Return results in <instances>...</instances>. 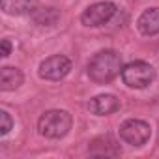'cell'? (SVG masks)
<instances>
[{
  "instance_id": "10",
  "label": "cell",
  "mask_w": 159,
  "mask_h": 159,
  "mask_svg": "<svg viewBox=\"0 0 159 159\" xmlns=\"http://www.w3.org/2000/svg\"><path fill=\"white\" fill-rule=\"evenodd\" d=\"M0 8L6 15H32L38 10V0H0Z\"/></svg>"
},
{
  "instance_id": "14",
  "label": "cell",
  "mask_w": 159,
  "mask_h": 159,
  "mask_svg": "<svg viewBox=\"0 0 159 159\" xmlns=\"http://www.w3.org/2000/svg\"><path fill=\"white\" fill-rule=\"evenodd\" d=\"M10 54H11V41L6 38V39H2V43H0V56L6 58Z\"/></svg>"
},
{
  "instance_id": "6",
  "label": "cell",
  "mask_w": 159,
  "mask_h": 159,
  "mask_svg": "<svg viewBox=\"0 0 159 159\" xmlns=\"http://www.w3.org/2000/svg\"><path fill=\"white\" fill-rule=\"evenodd\" d=\"M116 13V4L114 2H96L92 6H88L83 13H81V23L84 26H101L105 23H109Z\"/></svg>"
},
{
  "instance_id": "11",
  "label": "cell",
  "mask_w": 159,
  "mask_h": 159,
  "mask_svg": "<svg viewBox=\"0 0 159 159\" xmlns=\"http://www.w3.org/2000/svg\"><path fill=\"white\" fill-rule=\"evenodd\" d=\"M32 19L41 26H54L60 19V11L52 6H43V8H38L32 13Z\"/></svg>"
},
{
  "instance_id": "3",
  "label": "cell",
  "mask_w": 159,
  "mask_h": 159,
  "mask_svg": "<svg viewBox=\"0 0 159 159\" xmlns=\"http://www.w3.org/2000/svg\"><path fill=\"white\" fill-rule=\"evenodd\" d=\"M122 81L125 86L129 88H137L142 90L146 86H150L155 79V69L153 66H150L148 62H131L125 67H122Z\"/></svg>"
},
{
  "instance_id": "1",
  "label": "cell",
  "mask_w": 159,
  "mask_h": 159,
  "mask_svg": "<svg viewBox=\"0 0 159 159\" xmlns=\"http://www.w3.org/2000/svg\"><path fill=\"white\" fill-rule=\"evenodd\" d=\"M122 56L112 49H105L96 52L88 62V77L96 84H107L122 73Z\"/></svg>"
},
{
  "instance_id": "4",
  "label": "cell",
  "mask_w": 159,
  "mask_h": 159,
  "mask_svg": "<svg viewBox=\"0 0 159 159\" xmlns=\"http://www.w3.org/2000/svg\"><path fill=\"white\" fill-rule=\"evenodd\" d=\"M150 137H152V127L144 120L131 118V120H125L120 125V139L129 146L140 148L150 140Z\"/></svg>"
},
{
  "instance_id": "8",
  "label": "cell",
  "mask_w": 159,
  "mask_h": 159,
  "mask_svg": "<svg viewBox=\"0 0 159 159\" xmlns=\"http://www.w3.org/2000/svg\"><path fill=\"white\" fill-rule=\"evenodd\" d=\"M137 30L142 36H155L159 34V8L144 10L137 19Z\"/></svg>"
},
{
  "instance_id": "7",
  "label": "cell",
  "mask_w": 159,
  "mask_h": 159,
  "mask_svg": "<svg viewBox=\"0 0 159 159\" xmlns=\"http://www.w3.org/2000/svg\"><path fill=\"white\" fill-rule=\"evenodd\" d=\"M120 109V99L112 94H101L96 96L94 99H90L88 103V111L96 116H109L112 112H116Z\"/></svg>"
},
{
  "instance_id": "13",
  "label": "cell",
  "mask_w": 159,
  "mask_h": 159,
  "mask_svg": "<svg viewBox=\"0 0 159 159\" xmlns=\"http://www.w3.org/2000/svg\"><path fill=\"white\" fill-rule=\"evenodd\" d=\"M11 127H13V118L10 116V112L8 111H0V135H8L10 131H11Z\"/></svg>"
},
{
  "instance_id": "12",
  "label": "cell",
  "mask_w": 159,
  "mask_h": 159,
  "mask_svg": "<svg viewBox=\"0 0 159 159\" xmlns=\"http://www.w3.org/2000/svg\"><path fill=\"white\" fill-rule=\"evenodd\" d=\"M101 140H103V144H99L98 139L90 144V152H92V150H98L94 155H118V153H120V150L116 148V144H114L109 137H101Z\"/></svg>"
},
{
  "instance_id": "2",
  "label": "cell",
  "mask_w": 159,
  "mask_h": 159,
  "mask_svg": "<svg viewBox=\"0 0 159 159\" xmlns=\"http://www.w3.org/2000/svg\"><path fill=\"white\" fill-rule=\"evenodd\" d=\"M73 125V118L64 109L45 111L38 120V131L45 139H62L69 133Z\"/></svg>"
},
{
  "instance_id": "5",
  "label": "cell",
  "mask_w": 159,
  "mask_h": 159,
  "mask_svg": "<svg viewBox=\"0 0 159 159\" xmlns=\"http://www.w3.org/2000/svg\"><path fill=\"white\" fill-rule=\"evenodd\" d=\"M69 71H71V60L64 54H52L45 58L38 67V75L43 81H60Z\"/></svg>"
},
{
  "instance_id": "9",
  "label": "cell",
  "mask_w": 159,
  "mask_h": 159,
  "mask_svg": "<svg viewBox=\"0 0 159 159\" xmlns=\"http://www.w3.org/2000/svg\"><path fill=\"white\" fill-rule=\"evenodd\" d=\"M23 83H25V75L21 69L11 66H4L0 69V90L2 92H13L21 88Z\"/></svg>"
}]
</instances>
